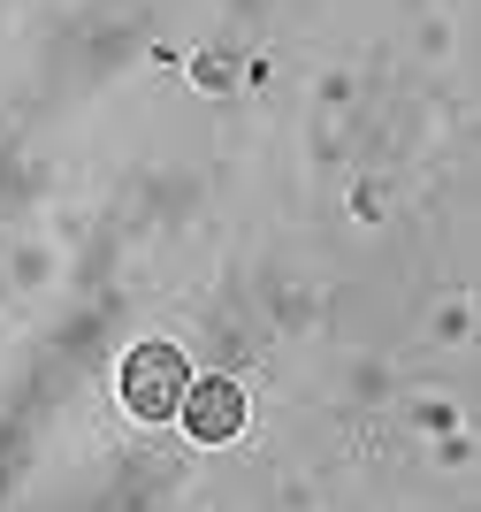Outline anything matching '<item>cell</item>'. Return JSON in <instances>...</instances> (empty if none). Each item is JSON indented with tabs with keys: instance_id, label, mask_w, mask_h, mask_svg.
I'll use <instances>...</instances> for the list:
<instances>
[{
	"instance_id": "1",
	"label": "cell",
	"mask_w": 481,
	"mask_h": 512,
	"mask_svg": "<svg viewBox=\"0 0 481 512\" xmlns=\"http://www.w3.org/2000/svg\"><path fill=\"white\" fill-rule=\"evenodd\" d=\"M184 390H191V367H184L176 344H138L123 360V406L138 413V421H176Z\"/></svg>"
},
{
	"instance_id": "2",
	"label": "cell",
	"mask_w": 481,
	"mask_h": 512,
	"mask_svg": "<svg viewBox=\"0 0 481 512\" xmlns=\"http://www.w3.org/2000/svg\"><path fill=\"white\" fill-rule=\"evenodd\" d=\"M184 428H191V444H230L237 428H245V383H230V375H191V390H184Z\"/></svg>"
}]
</instances>
